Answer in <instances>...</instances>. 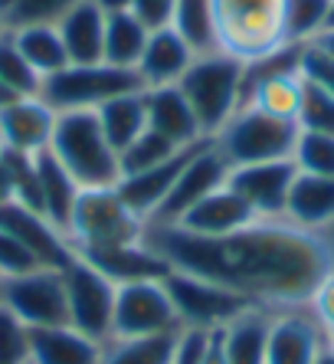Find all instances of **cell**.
<instances>
[{
    "instance_id": "cell-49",
    "label": "cell",
    "mask_w": 334,
    "mask_h": 364,
    "mask_svg": "<svg viewBox=\"0 0 334 364\" xmlns=\"http://www.w3.org/2000/svg\"><path fill=\"white\" fill-rule=\"evenodd\" d=\"M105 10H122V7H128V0H99Z\"/></svg>"
},
{
    "instance_id": "cell-22",
    "label": "cell",
    "mask_w": 334,
    "mask_h": 364,
    "mask_svg": "<svg viewBox=\"0 0 334 364\" xmlns=\"http://www.w3.org/2000/svg\"><path fill=\"white\" fill-rule=\"evenodd\" d=\"M197 148V144H193ZM193 148H184V151H177L171 161L158 164V168H148V171H138V174H128V178L118 181V194L125 197V203L131 207L144 223L158 213V207L164 203V197L171 194V187H174L177 174L184 171L187 158L193 154Z\"/></svg>"
},
{
    "instance_id": "cell-14",
    "label": "cell",
    "mask_w": 334,
    "mask_h": 364,
    "mask_svg": "<svg viewBox=\"0 0 334 364\" xmlns=\"http://www.w3.org/2000/svg\"><path fill=\"white\" fill-rule=\"evenodd\" d=\"M295 178H298L295 161L282 158V161H259V164L230 168V181L226 184L249 203L256 210V217H282Z\"/></svg>"
},
{
    "instance_id": "cell-44",
    "label": "cell",
    "mask_w": 334,
    "mask_h": 364,
    "mask_svg": "<svg viewBox=\"0 0 334 364\" xmlns=\"http://www.w3.org/2000/svg\"><path fill=\"white\" fill-rule=\"evenodd\" d=\"M14 203V168H10L7 151L0 148V207Z\"/></svg>"
},
{
    "instance_id": "cell-6",
    "label": "cell",
    "mask_w": 334,
    "mask_h": 364,
    "mask_svg": "<svg viewBox=\"0 0 334 364\" xmlns=\"http://www.w3.org/2000/svg\"><path fill=\"white\" fill-rule=\"evenodd\" d=\"M301 128L289 119H276L256 105H239L236 115L220 128L213 138L230 168L239 164H259V161H282L292 158L295 141H298Z\"/></svg>"
},
{
    "instance_id": "cell-16",
    "label": "cell",
    "mask_w": 334,
    "mask_h": 364,
    "mask_svg": "<svg viewBox=\"0 0 334 364\" xmlns=\"http://www.w3.org/2000/svg\"><path fill=\"white\" fill-rule=\"evenodd\" d=\"M53 128H56V112L40 95L14 99L0 112V144H4V151L30 154V158L50 151Z\"/></svg>"
},
{
    "instance_id": "cell-2",
    "label": "cell",
    "mask_w": 334,
    "mask_h": 364,
    "mask_svg": "<svg viewBox=\"0 0 334 364\" xmlns=\"http://www.w3.org/2000/svg\"><path fill=\"white\" fill-rule=\"evenodd\" d=\"M213 23L217 50L246 66L289 46L285 0H213Z\"/></svg>"
},
{
    "instance_id": "cell-21",
    "label": "cell",
    "mask_w": 334,
    "mask_h": 364,
    "mask_svg": "<svg viewBox=\"0 0 334 364\" xmlns=\"http://www.w3.org/2000/svg\"><path fill=\"white\" fill-rule=\"evenodd\" d=\"M193 56H197V53L181 40V33H177L174 26H158V30H151L134 73H138V79H141L144 89L177 85L181 76L187 73V66L193 63Z\"/></svg>"
},
{
    "instance_id": "cell-47",
    "label": "cell",
    "mask_w": 334,
    "mask_h": 364,
    "mask_svg": "<svg viewBox=\"0 0 334 364\" xmlns=\"http://www.w3.org/2000/svg\"><path fill=\"white\" fill-rule=\"evenodd\" d=\"M14 99H17V95H14V92H10V89H7V85L0 82V112L7 109V105H10V102H14Z\"/></svg>"
},
{
    "instance_id": "cell-51",
    "label": "cell",
    "mask_w": 334,
    "mask_h": 364,
    "mask_svg": "<svg viewBox=\"0 0 334 364\" xmlns=\"http://www.w3.org/2000/svg\"><path fill=\"white\" fill-rule=\"evenodd\" d=\"M325 30H334V0H331V10H328V23H325Z\"/></svg>"
},
{
    "instance_id": "cell-52",
    "label": "cell",
    "mask_w": 334,
    "mask_h": 364,
    "mask_svg": "<svg viewBox=\"0 0 334 364\" xmlns=\"http://www.w3.org/2000/svg\"><path fill=\"white\" fill-rule=\"evenodd\" d=\"M4 33H7V20L0 17V36H4Z\"/></svg>"
},
{
    "instance_id": "cell-13",
    "label": "cell",
    "mask_w": 334,
    "mask_h": 364,
    "mask_svg": "<svg viewBox=\"0 0 334 364\" xmlns=\"http://www.w3.org/2000/svg\"><path fill=\"white\" fill-rule=\"evenodd\" d=\"M328 345V328L311 315L308 305L276 309L269 325L266 364H315Z\"/></svg>"
},
{
    "instance_id": "cell-19",
    "label": "cell",
    "mask_w": 334,
    "mask_h": 364,
    "mask_svg": "<svg viewBox=\"0 0 334 364\" xmlns=\"http://www.w3.org/2000/svg\"><path fill=\"white\" fill-rule=\"evenodd\" d=\"M144 105H148V128L164 135L177 148H193V144L207 141L200 132V122L193 115L190 102L184 99L181 85H158V89H144Z\"/></svg>"
},
{
    "instance_id": "cell-33",
    "label": "cell",
    "mask_w": 334,
    "mask_h": 364,
    "mask_svg": "<svg viewBox=\"0 0 334 364\" xmlns=\"http://www.w3.org/2000/svg\"><path fill=\"white\" fill-rule=\"evenodd\" d=\"M0 82L7 85L17 99H33L43 92V79L33 73V66L23 60V53L14 46L10 30L0 36Z\"/></svg>"
},
{
    "instance_id": "cell-1",
    "label": "cell",
    "mask_w": 334,
    "mask_h": 364,
    "mask_svg": "<svg viewBox=\"0 0 334 364\" xmlns=\"http://www.w3.org/2000/svg\"><path fill=\"white\" fill-rule=\"evenodd\" d=\"M144 240L164 256L171 269L220 282L266 309L308 305L318 282L334 272L331 240L295 227L285 217H259L226 237H193L177 227H148Z\"/></svg>"
},
{
    "instance_id": "cell-38",
    "label": "cell",
    "mask_w": 334,
    "mask_h": 364,
    "mask_svg": "<svg viewBox=\"0 0 334 364\" xmlns=\"http://www.w3.org/2000/svg\"><path fill=\"white\" fill-rule=\"evenodd\" d=\"M295 122L301 132H331L334 135V95L325 89H315V85H305Z\"/></svg>"
},
{
    "instance_id": "cell-5",
    "label": "cell",
    "mask_w": 334,
    "mask_h": 364,
    "mask_svg": "<svg viewBox=\"0 0 334 364\" xmlns=\"http://www.w3.org/2000/svg\"><path fill=\"white\" fill-rule=\"evenodd\" d=\"M148 223L138 217L118 194V187H85L69 217L66 237L75 246V253L89 250H109V246L141 243Z\"/></svg>"
},
{
    "instance_id": "cell-4",
    "label": "cell",
    "mask_w": 334,
    "mask_h": 364,
    "mask_svg": "<svg viewBox=\"0 0 334 364\" xmlns=\"http://www.w3.org/2000/svg\"><path fill=\"white\" fill-rule=\"evenodd\" d=\"M50 154L79 187H115L122 181L118 151L109 144L95 112H56Z\"/></svg>"
},
{
    "instance_id": "cell-18",
    "label": "cell",
    "mask_w": 334,
    "mask_h": 364,
    "mask_svg": "<svg viewBox=\"0 0 334 364\" xmlns=\"http://www.w3.org/2000/svg\"><path fill=\"white\" fill-rule=\"evenodd\" d=\"M79 256H82L85 263H92L112 286L164 279L167 272H171V266L164 263V256L148 240L128 243V246H109V250H89V253H79Z\"/></svg>"
},
{
    "instance_id": "cell-50",
    "label": "cell",
    "mask_w": 334,
    "mask_h": 364,
    "mask_svg": "<svg viewBox=\"0 0 334 364\" xmlns=\"http://www.w3.org/2000/svg\"><path fill=\"white\" fill-rule=\"evenodd\" d=\"M14 4H17V0H0V17H4V20L10 17V10H14Z\"/></svg>"
},
{
    "instance_id": "cell-55",
    "label": "cell",
    "mask_w": 334,
    "mask_h": 364,
    "mask_svg": "<svg viewBox=\"0 0 334 364\" xmlns=\"http://www.w3.org/2000/svg\"><path fill=\"white\" fill-rule=\"evenodd\" d=\"M0 148H4V144H0Z\"/></svg>"
},
{
    "instance_id": "cell-11",
    "label": "cell",
    "mask_w": 334,
    "mask_h": 364,
    "mask_svg": "<svg viewBox=\"0 0 334 364\" xmlns=\"http://www.w3.org/2000/svg\"><path fill=\"white\" fill-rule=\"evenodd\" d=\"M226 181H230V161H226L223 151L213 144V138H207V141H200L193 148L184 171L177 174L174 187H171V194L164 197L158 213L148 220V227H174L187 210H193L203 197L220 191Z\"/></svg>"
},
{
    "instance_id": "cell-9",
    "label": "cell",
    "mask_w": 334,
    "mask_h": 364,
    "mask_svg": "<svg viewBox=\"0 0 334 364\" xmlns=\"http://www.w3.org/2000/svg\"><path fill=\"white\" fill-rule=\"evenodd\" d=\"M63 286H66V312L69 325L82 331L85 338L105 341L112 338V315H115V286H112L92 263L75 256L63 269Z\"/></svg>"
},
{
    "instance_id": "cell-53",
    "label": "cell",
    "mask_w": 334,
    "mask_h": 364,
    "mask_svg": "<svg viewBox=\"0 0 334 364\" xmlns=\"http://www.w3.org/2000/svg\"><path fill=\"white\" fill-rule=\"evenodd\" d=\"M328 345H331V348H334V328H331V331H328Z\"/></svg>"
},
{
    "instance_id": "cell-39",
    "label": "cell",
    "mask_w": 334,
    "mask_h": 364,
    "mask_svg": "<svg viewBox=\"0 0 334 364\" xmlns=\"http://www.w3.org/2000/svg\"><path fill=\"white\" fill-rule=\"evenodd\" d=\"M0 364H30V328L0 305Z\"/></svg>"
},
{
    "instance_id": "cell-30",
    "label": "cell",
    "mask_w": 334,
    "mask_h": 364,
    "mask_svg": "<svg viewBox=\"0 0 334 364\" xmlns=\"http://www.w3.org/2000/svg\"><path fill=\"white\" fill-rule=\"evenodd\" d=\"M181 40L190 46L197 56L217 50V23H213V0H177L171 23Z\"/></svg>"
},
{
    "instance_id": "cell-48",
    "label": "cell",
    "mask_w": 334,
    "mask_h": 364,
    "mask_svg": "<svg viewBox=\"0 0 334 364\" xmlns=\"http://www.w3.org/2000/svg\"><path fill=\"white\" fill-rule=\"evenodd\" d=\"M315 364H334V348L331 345H325V351L318 355V361Z\"/></svg>"
},
{
    "instance_id": "cell-27",
    "label": "cell",
    "mask_w": 334,
    "mask_h": 364,
    "mask_svg": "<svg viewBox=\"0 0 334 364\" xmlns=\"http://www.w3.org/2000/svg\"><path fill=\"white\" fill-rule=\"evenodd\" d=\"M95 115H99V125H102V132H105V138H109V144L122 154L128 144L148 128L144 89H138V92H125V95H118V99L105 102L102 109H95Z\"/></svg>"
},
{
    "instance_id": "cell-23",
    "label": "cell",
    "mask_w": 334,
    "mask_h": 364,
    "mask_svg": "<svg viewBox=\"0 0 334 364\" xmlns=\"http://www.w3.org/2000/svg\"><path fill=\"white\" fill-rule=\"evenodd\" d=\"M272 312H276V309H266V305H249V309L236 315L226 328L217 331L226 364H266Z\"/></svg>"
},
{
    "instance_id": "cell-3",
    "label": "cell",
    "mask_w": 334,
    "mask_h": 364,
    "mask_svg": "<svg viewBox=\"0 0 334 364\" xmlns=\"http://www.w3.org/2000/svg\"><path fill=\"white\" fill-rule=\"evenodd\" d=\"M181 92L190 102L193 115L200 122L207 138H217L220 128L236 115L246 99V63L226 56V53H200L193 56L187 73L181 76Z\"/></svg>"
},
{
    "instance_id": "cell-42",
    "label": "cell",
    "mask_w": 334,
    "mask_h": 364,
    "mask_svg": "<svg viewBox=\"0 0 334 364\" xmlns=\"http://www.w3.org/2000/svg\"><path fill=\"white\" fill-rule=\"evenodd\" d=\"M174 4H177V0H128V10H131L141 23H148L151 30H158V26L171 23Z\"/></svg>"
},
{
    "instance_id": "cell-10",
    "label": "cell",
    "mask_w": 334,
    "mask_h": 364,
    "mask_svg": "<svg viewBox=\"0 0 334 364\" xmlns=\"http://www.w3.org/2000/svg\"><path fill=\"white\" fill-rule=\"evenodd\" d=\"M174 331H181V322L164 279L115 286L112 338H151V335H174Z\"/></svg>"
},
{
    "instance_id": "cell-45",
    "label": "cell",
    "mask_w": 334,
    "mask_h": 364,
    "mask_svg": "<svg viewBox=\"0 0 334 364\" xmlns=\"http://www.w3.org/2000/svg\"><path fill=\"white\" fill-rule=\"evenodd\" d=\"M203 364H226V358H223V348H220V338L213 335V345H210V355H207V361Z\"/></svg>"
},
{
    "instance_id": "cell-25",
    "label": "cell",
    "mask_w": 334,
    "mask_h": 364,
    "mask_svg": "<svg viewBox=\"0 0 334 364\" xmlns=\"http://www.w3.org/2000/svg\"><path fill=\"white\" fill-rule=\"evenodd\" d=\"M30 364H102V345L72 325L30 331Z\"/></svg>"
},
{
    "instance_id": "cell-35",
    "label": "cell",
    "mask_w": 334,
    "mask_h": 364,
    "mask_svg": "<svg viewBox=\"0 0 334 364\" xmlns=\"http://www.w3.org/2000/svg\"><path fill=\"white\" fill-rule=\"evenodd\" d=\"M331 0H285V36L289 43L315 40L328 23Z\"/></svg>"
},
{
    "instance_id": "cell-46",
    "label": "cell",
    "mask_w": 334,
    "mask_h": 364,
    "mask_svg": "<svg viewBox=\"0 0 334 364\" xmlns=\"http://www.w3.org/2000/svg\"><path fill=\"white\" fill-rule=\"evenodd\" d=\"M315 43H318V46H321L325 53H331V56H334V30H321V33L315 36Z\"/></svg>"
},
{
    "instance_id": "cell-28",
    "label": "cell",
    "mask_w": 334,
    "mask_h": 364,
    "mask_svg": "<svg viewBox=\"0 0 334 364\" xmlns=\"http://www.w3.org/2000/svg\"><path fill=\"white\" fill-rule=\"evenodd\" d=\"M10 40L23 53V60L33 66V73L40 79H50L69 66L66 46L59 40L56 26H14Z\"/></svg>"
},
{
    "instance_id": "cell-29",
    "label": "cell",
    "mask_w": 334,
    "mask_h": 364,
    "mask_svg": "<svg viewBox=\"0 0 334 364\" xmlns=\"http://www.w3.org/2000/svg\"><path fill=\"white\" fill-rule=\"evenodd\" d=\"M151 36V26L141 23L128 7L109 10L105 17V63L122 69H134L144 53V43Z\"/></svg>"
},
{
    "instance_id": "cell-54",
    "label": "cell",
    "mask_w": 334,
    "mask_h": 364,
    "mask_svg": "<svg viewBox=\"0 0 334 364\" xmlns=\"http://www.w3.org/2000/svg\"><path fill=\"white\" fill-rule=\"evenodd\" d=\"M325 237H328V240H331V246H334V227H331V230H328Z\"/></svg>"
},
{
    "instance_id": "cell-20",
    "label": "cell",
    "mask_w": 334,
    "mask_h": 364,
    "mask_svg": "<svg viewBox=\"0 0 334 364\" xmlns=\"http://www.w3.org/2000/svg\"><path fill=\"white\" fill-rule=\"evenodd\" d=\"M105 17H109V10L99 0H82L56 23L69 66L105 63Z\"/></svg>"
},
{
    "instance_id": "cell-43",
    "label": "cell",
    "mask_w": 334,
    "mask_h": 364,
    "mask_svg": "<svg viewBox=\"0 0 334 364\" xmlns=\"http://www.w3.org/2000/svg\"><path fill=\"white\" fill-rule=\"evenodd\" d=\"M308 309H311V315H315V318L325 325L328 331L334 328V272H328L325 279L318 282L315 296L308 299Z\"/></svg>"
},
{
    "instance_id": "cell-40",
    "label": "cell",
    "mask_w": 334,
    "mask_h": 364,
    "mask_svg": "<svg viewBox=\"0 0 334 364\" xmlns=\"http://www.w3.org/2000/svg\"><path fill=\"white\" fill-rule=\"evenodd\" d=\"M33 269H43L36 263V256L17 237H10L7 230H0V282L17 279V276H26V272H33Z\"/></svg>"
},
{
    "instance_id": "cell-7",
    "label": "cell",
    "mask_w": 334,
    "mask_h": 364,
    "mask_svg": "<svg viewBox=\"0 0 334 364\" xmlns=\"http://www.w3.org/2000/svg\"><path fill=\"white\" fill-rule=\"evenodd\" d=\"M144 89L134 69H122L112 63H92V66H66L56 76L43 79L40 99L53 112H95L105 102L125 92Z\"/></svg>"
},
{
    "instance_id": "cell-12",
    "label": "cell",
    "mask_w": 334,
    "mask_h": 364,
    "mask_svg": "<svg viewBox=\"0 0 334 364\" xmlns=\"http://www.w3.org/2000/svg\"><path fill=\"white\" fill-rule=\"evenodd\" d=\"M0 305L10 309L30 331L69 325L66 286H63V272L56 269H33L17 279H4L0 282Z\"/></svg>"
},
{
    "instance_id": "cell-15",
    "label": "cell",
    "mask_w": 334,
    "mask_h": 364,
    "mask_svg": "<svg viewBox=\"0 0 334 364\" xmlns=\"http://www.w3.org/2000/svg\"><path fill=\"white\" fill-rule=\"evenodd\" d=\"M0 230H7L10 237H17L20 243L36 256V263H40L43 269L63 272L75 256H79L63 230L53 227L43 213L26 210V207H20V203L0 207Z\"/></svg>"
},
{
    "instance_id": "cell-37",
    "label": "cell",
    "mask_w": 334,
    "mask_h": 364,
    "mask_svg": "<svg viewBox=\"0 0 334 364\" xmlns=\"http://www.w3.org/2000/svg\"><path fill=\"white\" fill-rule=\"evenodd\" d=\"M298 79L305 85H315V89H325L334 95V56L325 53L315 40L301 43L298 50Z\"/></svg>"
},
{
    "instance_id": "cell-24",
    "label": "cell",
    "mask_w": 334,
    "mask_h": 364,
    "mask_svg": "<svg viewBox=\"0 0 334 364\" xmlns=\"http://www.w3.org/2000/svg\"><path fill=\"white\" fill-rule=\"evenodd\" d=\"M282 217L301 230L328 233L334 227V178H318V174L298 171Z\"/></svg>"
},
{
    "instance_id": "cell-8",
    "label": "cell",
    "mask_w": 334,
    "mask_h": 364,
    "mask_svg": "<svg viewBox=\"0 0 334 364\" xmlns=\"http://www.w3.org/2000/svg\"><path fill=\"white\" fill-rule=\"evenodd\" d=\"M167 296L174 302L177 322L181 328H200V331H220L233 322L239 312L249 309V299H242L239 292L220 286V282L200 279L190 272L171 269L164 276Z\"/></svg>"
},
{
    "instance_id": "cell-34",
    "label": "cell",
    "mask_w": 334,
    "mask_h": 364,
    "mask_svg": "<svg viewBox=\"0 0 334 364\" xmlns=\"http://www.w3.org/2000/svg\"><path fill=\"white\" fill-rule=\"evenodd\" d=\"M292 161L301 174L334 178V135L331 132H298Z\"/></svg>"
},
{
    "instance_id": "cell-41",
    "label": "cell",
    "mask_w": 334,
    "mask_h": 364,
    "mask_svg": "<svg viewBox=\"0 0 334 364\" xmlns=\"http://www.w3.org/2000/svg\"><path fill=\"white\" fill-rule=\"evenodd\" d=\"M213 335H217V331L181 328L177 331V341H174L171 364H203L210 355V345H213Z\"/></svg>"
},
{
    "instance_id": "cell-32",
    "label": "cell",
    "mask_w": 334,
    "mask_h": 364,
    "mask_svg": "<svg viewBox=\"0 0 334 364\" xmlns=\"http://www.w3.org/2000/svg\"><path fill=\"white\" fill-rule=\"evenodd\" d=\"M177 151H184V148L171 144L164 135H158L154 128H144L141 135L134 138V141L128 144L125 151L118 154V168H122V178H128V174H138V171H148V168H158V164L171 161Z\"/></svg>"
},
{
    "instance_id": "cell-26",
    "label": "cell",
    "mask_w": 334,
    "mask_h": 364,
    "mask_svg": "<svg viewBox=\"0 0 334 364\" xmlns=\"http://www.w3.org/2000/svg\"><path fill=\"white\" fill-rule=\"evenodd\" d=\"M36 178H40V213L53 227H59L66 233L69 217H72V207H75V200H79V191H82V187L75 184L72 174H69L50 151L36 154Z\"/></svg>"
},
{
    "instance_id": "cell-17",
    "label": "cell",
    "mask_w": 334,
    "mask_h": 364,
    "mask_svg": "<svg viewBox=\"0 0 334 364\" xmlns=\"http://www.w3.org/2000/svg\"><path fill=\"white\" fill-rule=\"evenodd\" d=\"M256 210L242 200L230 184H223L220 191H213L210 197H203L193 210H187L181 220L174 223L177 230L193 233V237H226V233H236V230L256 223Z\"/></svg>"
},
{
    "instance_id": "cell-31",
    "label": "cell",
    "mask_w": 334,
    "mask_h": 364,
    "mask_svg": "<svg viewBox=\"0 0 334 364\" xmlns=\"http://www.w3.org/2000/svg\"><path fill=\"white\" fill-rule=\"evenodd\" d=\"M174 335H151V338H109L102 345V364H171Z\"/></svg>"
},
{
    "instance_id": "cell-36",
    "label": "cell",
    "mask_w": 334,
    "mask_h": 364,
    "mask_svg": "<svg viewBox=\"0 0 334 364\" xmlns=\"http://www.w3.org/2000/svg\"><path fill=\"white\" fill-rule=\"evenodd\" d=\"M75 4H82V0H17L7 17V30H14V26H56Z\"/></svg>"
}]
</instances>
